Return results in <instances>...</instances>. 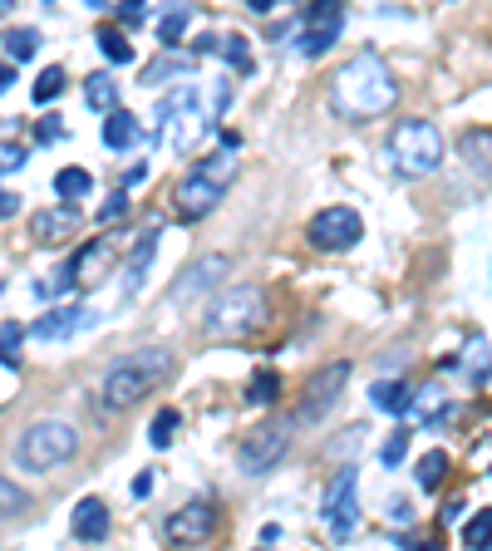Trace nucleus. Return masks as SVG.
Instances as JSON below:
<instances>
[{
	"mask_svg": "<svg viewBox=\"0 0 492 551\" xmlns=\"http://www.w3.org/2000/svg\"><path fill=\"white\" fill-rule=\"evenodd\" d=\"M330 104L340 119H379L399 104V84L389 74V64L379 60L374 50H360L335 69L330 79Z\"/></svg>",
	"mask_w": 492,
	"mask_h": 551,
	"instance_id": "f257e3e1",
	"label": "nucleus"
},
{
	"mask_svg": "<svg viewBox=\"0 0 492 551\" xmlns=\"http://www.w3.org/2000/svg\"><path fill=\"white\" fill-rule=\"evenodd\" d=\"M168 374H173V355L158 350V345H148V350H138V355H123V360H114V365L104 369L94 404H99L104 414H123V409H133L143 394H153Z\"/></svg>",
	"mask_w": 492,
	"mask_h": 551,
	"instance_id": "f03ea898",
	"label": "nucleus"
},
{
	"mask_svg": "<svg viewBox=\"0 0 492 551\" xmlns=\"http://www.w3.org/2000/svg\"><path fill=\"white\" fill-rule=\"evenodd\" d=\"M443 153H448V143H443L438 123H429V119H399L394 133H389V163L404 178H429V173H438L443 168Z\"/></svg>",
	"mask_w": 492,
	"mask_h": 551,
	"instance_id": "7ed1b4c3",
	"label": "nucleus"
},
{
	"mask_svg": "<svg viewBox=\"0 0 492 551\" xmlns=\"http://www.w3.org/2000/svg\"><path fill=\"white\" fill-rule=\"evenodd\" d=\"M261 320H266V296L256 286H232V291H222V296L207 301L202 330L217 335V340H242Z\"/></svg>",
	"mask_w": 492,
	"mask_h": 551,
	"instance_id": "20e7f679",
	"label": "nucleus"
},
{
	"mask_svg": "<svg viewBox=\"0 0 492 551\" xmlns=\"http://www.w3.org/2000/svg\"><path fill=\"white\" fill-rule=\"evenodd\" d=\"M74 453H79V433H74V424H64V419H40V424L25 429L20 448H15V463L30 468V473H55V468H64Z\"/></svg>",
	"mask_w": 492,
	"mask_h": 551,
	"instance_id": "39448f33",
	"label": "nucleus"
},
{
	"mask_svg": "<svg viewBox=\"0 0 492 551\" xmlns=\"http://www.w3.org/2000/svg\"><path fill=\"white\" fill-rule=\"evenodd\" d=\"M202 128H207V119H202L197 89H192V84H178V89L158 104V138H163V148L187 153V148L202 138Z\"/></svg>",
	"mask_w": 492,
	"mask_h": 551,
	"instance_id": "423d86ee",
	"label": "nucleus"
},
{
	"mask_svg": "<svg viewBox=\"0 0 492 551\" xmlns=\"http://www.w3.org/2000/svg\"><path fill=\"white\" fill-rule=\"evenodd\" d=\"M345 384H350V360H335V365L315 369V374H310V384H306V394H301L296 424H301V429H310V424H325V419L335 414V404H340Z\"/></svg>",
	"mask_w": 492,
	"mask_h": 551,
	"instance_id": "0eeeda50",
	"label": "nucleus"
},
{
	"mask_svg": "<svg viewBox=\"0 0 492 551\" xmlns=\"http://www.w3.org/2000/svg\"><path fill=\"white\" fill-rule=\"evenodd\" d=\"M291 429H296V424H261V429H251L242 443H237V468H242L246 478H266V473L286 458Z\"/></svg>",
	"mask_w": 492,
	"mask_h": 551,
	"instance_id": "6e6552de",
	"label": "nucleus"
},
{
	"mask_svg": "<svg viewBox=\"0 0 492 551\" xmlns=\"http://www.w3.org/2000/svg\"><path fill=\"white\" fill-rule=\"evenodd\" d=\"M365 237V222H360V212L355 207H325V212H315L306 222V242L315 251H350V246Z\"/></svg>",
	"mask_w": 492,
	"mask_h": 551,
	"instance_id": "1a4fd4ad",
	"label": "nucleus"
},
{
	"mask_svg": "<svg viewBox=\"0 0 492 551\" xmlns=\"http://www.w3.org/2000/svg\"><path fill=\"white\" fill-rule=\"evenodd\" d=\"M109 261H114V256H109V242L79 246V251H74V261L55 271V281H50V286H40V296H50V291L64 296V291H89V286H99V281L109 276Z\"/></svg>",
	"mask_w": 492,
	"mask_h": 551,
	"instance_id": "9d476101",
	"label": "nucleus"
},
{
	"mask_svg": "<svg viewBox=\"0 0 492 551\" xmlns=\"http://www.w3.org/2000/svg\"><path fill=\"white\" fill-rule=\"evenodd\" d=\"M320 517H325V527H330L335 542H345L360 527V473L355 468H340V478L325 492V512Z\"/></svg>",
	"mask_w": 492,
	"mask_h": 551,
	"instance_id": "9b49d317",
	"label": "nucleus"
},
{
	"mask_svg": "<svg viewBox=\"0 0 492 551\" xmlns=\"http://www.w3.org/2000/svg\"><path fill=\"white\" fill-rule=\"evenodd\" d=\"M222 192L227 183H217L212 173H202V168H192L183 183L173 187V212H178V222H202L207 212H217V202H222Z\"/></svg>",
	"mask_w": 492,
	"mask_h": 551,
	"instance_id": "f8f14e48",
	"label": "nucleus"
},
{
	"mask_svg": "<svg viewBox=\"0 0 492 551\" xmlns=\"http://www.w3.org/2000/svg\"><path fill=\"white\" fill-rule=\"evenodd\" d=\"M301 20H306L301 55H306V60H315V55H325V50L340 40V25H345V0H310Z\"/></svg>",
	"mask_w": 492,
	"mask_h": 551,
	"instance_id": "ddd939ff",
	"label": "nucleus"
},
{
	"mask_svg": "<svg viewBox=\"0 0 492 551\" xmlns=\"http://www.w3.org/2000/svg\"><path fill=\"white\" fill-rule=\"evenodd\" d=\"M212 532H217V507L212 502H187L163 522V537L178 542V547H202V542H212Z\"/></svg>",
	"mask_w": 492,
	"mask_h": 551,
	"instance_id": "4468645a",
	"label": "nucleus"
},
{
	"mask_svg": "<svg viewBox=\"0 0 492 551\" xmlns=\"http://www.w3.org/2000/svg\"><path fill=\"white\" fill-rule=\"evenodd\" d=\"M222 271H227V256H197L183 276L173 281L168 306H192V301H202V296H207V291L222 281Z\"/></svg>",
	"mask_w": 492,
	"mask_h": 551,
	"instance_id": "2eb2a0df",
	"label": "nucleus"
},
{
	"mask_svg": "<svg viewBox=\"0 0 492 551\" xmlns=\"http://www.w3.org/2000/svg\"><path fill=\"white\" fill-rule=\"evenodd\" d=\"M448 409H453V394H448L443 384H424V389H414V394H409L404 419H409L414 429H438V424L448 419Z\"/></svg>",
	"mask_w": 492,
	"mask_h": 551,
	"instance_id": "dca6fc26",
	"label": "nucleus"
},
{
	"mask_svg": "<svg viewBox=\"0 0 492 551\" xmlns=\"http://www.w3.org/2000/svg\"><path fill=\"white\" fill-rule=\"evenodd\" d=\"M89 320H94L89 306H55L35 320V340H64V335H74V330L89 325Z\"/></svg>",
	"mask_w": 492,
	"mask_h": 551,
	"instance_id": "f3484780",
	"label": "nucleus"
},
{
	"mask_svg": "<svg viewBox=\"0 0 492 551\" xmlns=\"http://www.w3.org/2000/svg\"><path fill=\"white\" fill-rule=\"evenodd\" d=\"M30 227H35V237L40 242H69L74 237V227H79V212L74 207H45V212H35L30 217Z\"/></svg>",
	"mask_w": 492,
	"mask_h": 551,
	"instance_id": "a211bd4d",
	"label": "nucleus"
},
{
	"mask_svg": "<svg viewBox=\"0 0 492 551\" xmlns=\"http://www.w3.org/2000/svg\"><path fill=\"white\" fill-rule=\"evenodd\" d=\"M74 537L79 542H104V532H109V507H104V497H84L79 507H74Z\"/></svg>",
	"mask_w": 492,
	"mask_h": 551,
	"instance_id": "6ab92c4d",
	"label": "nucleus"
},
{
	"mask_svg": "<svg viewBox=\"0 0 492 551\" xmlns=\"http://www.w3.org/2000/svg\"><path fill=\"white\" fill-rule=\"evenodd\" d=\"M458 148H463L468 168H473L478 178H488V183H492V128H468Z\"/></svg>",
	"mask_w": 492,
	"mask_h": 551,
	"instance_id": "aec40b11",
	"label": "nucleus"
},
{
	"mask_svg": "<svg viewBox=\"0 0 492 551\" xmlns=\"http://www.w3.org/2000/svg\"><path fill=\"white\" fill-rule=\"evenodd\" d=\"M133 143H138V114L109 109V119H104V148L109 153H128Z\"/></svg>",
	"mask_w": 492,
	"mask_h": 551,
	"instance_id": "412c9836",
	"label": "nucleus"
},
{
	"mask_svg": "<svg viewBox=\"0 0 492 551\" xmlns=\"http://www.w3.org/2000/svg\"><path fill=\"white\" fill-rule=\"evenodd\" d=\"M153 251H158V232H143V242L133 246L128 256V276H123V296H133L143 281H148V266H153Z\"/></svg>",
	"mask_w": 492,
	"mask_h": 551,
	"instance_id": "4be33fe9",
	"label": "nucleus"
},
{
	"mask_svg": "<svg viewBox=\"0 0 492 551\" xmlns=\"http://www.w3.org/2000/svg\"><path fill=\"white\" fill-rule=\"evenodd\" d=\"M281 399V374L276 369H261L256 379H251V389H246V404L251 409H266V404H276Z\"/></svg>",
	"mask_w": 492,
	"mask_h": 551,
	"instance_id": "5701e85b",
	"label": "nucleus"
},
{
	"mask_svg": "<svg viewBox=\"0 0 492 551\" xmlns=\"http://www.w3.org/2000/svg\"><path fill=\"white\" fill-rule=\"evenodd\" d=\"M369 404H374V409H384V414H404L409 389H404V384H394V379H379V384L369 389Z\"/></svg>",
	"mask_w": 492,
	"mask_h": 551,
	"instance_id": "b1692460",
	"label": "nucleus"
},
{
	"mask_svg": "<svg viewBox=\"0 0 492 551\" xmlns=\"http://www.w3.org/2000/svg\"><path fill=\"white\" fill-rule=\"evenodd\" d=\"M55 192H60L64 202H79L84 192H94V178H89V168H60V173H55Z\"/></svg>",
	"mask_w": 492,
	"mask_h": 551,
	"instance_id": "393cba45",
	"label": "nucleus"
},
{
	"mask_svg": "<svg viewBox=\"0 0 492 551\" xmlns=\"http://www.w3.org/2000/svg\"><path fill=\"white\" fill-rule=\"evenodd\" d=\"M35 50H40V35L30 30V25H20V30H5V55L15 64L35 60Z\"/></svg>",
	"mask_w": 492,
	"mask_h": 551,
	"instance_id": "a878e982",
	"label": "nucleus"
},
{
	"mask_svg": "<svg viewBox=\"0 0 492 551\" xmlns=\"http://www.w3.org/2000/svg\"><path fill=\"white\" fill-rule=\"evenodd\" d=\"M414 468H419V473H414V478H419V488H424V492H433V488H438V483H443V468H448V453H443V448H433V453H424V458H419Z\"/></svg>",
	"mask_w": 492,
	"mask_h": 551,
	"instance_id": "bb28decb",
	"label": "nucleus"
},
{
	"mask_svg": "<svg viewBox=\"0 0 492 551\" xmlns=\"http://www.w3.org/2000/svg\"><path fill=\"white\" fill-rule=\"evenodd\" d=\"M64 89H69V79H64V69L60 64H50L40 79H35V104H55Z\"/></svg>",
	"mask_w": 492,
	"mask_h": 551,
	"instance_id": "cd10ccee",
	"label": "nucleus"
},
{
	"mask_svg": "<svg viewBox=\"0 0 492 551\" xmlns=\"http://www.w3.org/2000/svg\"><path fill=\"white\" fill-rule=\"evenodd\" d=\"M178 429H183V414H178V409H163V414L153 419V429H148V443H153V448H168V443L178 438Z\"/></svg>",
	"mask_w": 492,
	"mask_h": 551,
	"instance_id": "c85d7f7f",
	"label": "nucleus"
},
{
	"mask_svg": "<svg viewBox=\"0 0 492 551\" xmlns=\"http://www.w3.org/2000/svg\"><path fill=\"white\" fill-rule=\"evenodd\" d=\"M463 365H468V379L473 384H483L492 374V350L483 345V340H468V355H463Z\"/></svg>",
	"mask_w": 492,
	"mask_h": 551,
	"instance_id": "c756f323",
	"label": "nucleus"
},
{
	"mask_svg": "<svg viewBox=\"0 0 492 551\" xmlns=\"http://www.w3.org/2000/svg\"><path fill=\"white\" fill-rule=\"evenodd\" d=\"M84 99H89L94 109H114L119 89H114V79H109V74H89V84H84Z\"/></svg>",
	"mask_w": 492,
	"mask_h": 551,
	"instance_id": "7c9ffc66",
	"label": "nucleus"
},
{
	"mask_svg": "<svg viewBox=\"0 0 492 551\" xmlns=\"http://www.w3.org/2000/svg\"><path fill=\"white\" fill-rule=\"evenodd\" d=\"M99 50H104V60H114V64L133 60V45L123 40V30H99Z\"/></svg>",
	"mask_w": 492,
	"mask_h": 551,
	"instance_id": "2f4dec72",
	"label": "nucleus"
},
{
	"mask_svg": "<svg viewBox=\"0 0 492 551\" xmlns=\"http://www.w3.org/2000/svg\"><path fill=\"white\" fill-rule=\"evenodd\" d=\"M197 168H202V173H212L217 183H232V178L242 173V163H237V153H217V158H202Z\"/></svg>",
	"mask_w": 492,
	"mask_h": 551,
	"instance_id": "473e14b6",
	"label": "nucleus"
},
{
	"mask_svg": "<svg viewBox=\"0 0 492 551\" xmlns=\"http://www.w3.org/2000/svg\"><path fill=\"white\" fill-rule=\"evenodd\" d=\"M492 542V507H483L468 527H463V547H488Z\"/></svg>",
	"mask_w": 492,
	"mask_h": 551,
	"instance_id": "72a5a7b5",
	"label": "nucleus"
},
{
	"mask_svg": "<svg viewBox=\"0 0 492 551\" xmlns=\"http://www.w3.org/2000/svg\"><path fill=\"white\" fill-rule=\"evenodd\" d=\"M0 350H5V374H15L20 369V325L15 320L0 325Z\"/></svg>",
	"mask_w": 492,
	"mask_h": 551,
	"instance_id": "f704fd0d",
	"label": "nucleus"
},
{
	"mask_svg": "<svg viewBox=\"0 0 492 551\" xmlns=\"http://www.w3.org/2000/svg\"><path fill=\"white\" fill-rule=\"evenodd\" d=\"M404 448H409V429H394L379 443V463H384V468H399V463H404Z\"/></svg>",
	"mask_w": 492,
	"mask_h": 551,
	"instance_id": "c9c22d12",
	"label": "nucleus"
},
{
	"mask_svg": "<svg viewBox=\"0 0 492 551\" xmlns=\"http://www.w3.org/2000/svg\"><path fill=\"white\" fill-rule=\"evenodd\" d=\"M183 30H187V5H178V10H168V15H163V25H158V40L173 50V45L183 40Z\"/></svg>",
	"mask_w": 492,
	"mask_h": 551,
	"instance_id": "e433bc0d",
	"label": "nucleus"
},
{
	"mask_svg": "<svg viewBox=\"0 0 492 551\" xmlns=\"http://www.w3.org/2000/svg\"><path fill=\"white\" fill-rule=\"evenodd\" d=\"M60 138H64L60 114H45V119H40V128H35V143H60Z\"/></svg>",
	"mask_w": 492,
	"mask_h": 551,
	"instance_id": "4c0bfd02",
	"label": "nucleus"
},
{
	"mask_svg": "<svg viewBox=\"0 0 492 551\" xmlns=\"http://www.w3.org/2000/svg\"><path fill=\"white\" fill-rule=\"evenodd\" d=\"M25 163H30V153H25L20 143H5V148H0V168H5V173H15V168H25Z\"/></svg>",
	"mask_w": 492,
	"mask_h": 551,
	"instance_id": "58836bf2",
	"label": "nucleus"
},
{
	"mask_svg": "<svg viewBox=\"0 0 492 551\" xmlns=\"http://www.w3.org/2000/svg\"><path fill=\"white\" fill-rule=\"evenodd\" d=\"M0 497H5V517H15V512H25V492L15 488V483H10V478H5V483H0Z\"/></svg>",
	"mask_w": 492,
	"mask_h": 551,
	"instance_id": "ea45409f",
	"label": "nucleus"
},
{
	"mask_svg": "<svg viewBox=\"0 0 492 551\" xmlns=\"http://www.w3.org/2000/svg\"><path fill=\"white\" fill-rule=\"evenodd\" d=\"M173 69H183V64H173V60H153V64H148V74H143V84H163V79H173Z\"/></svg>",
	"mask_w": 492,
	"mask_h": 551,
	"instance_id": "a19ab883",
	"label": "nucleus"
},
{
	"mask_svg": "<svg viewBox=\"0 0 492 551\" xmlns=\"http://www.w3.org/2000/svg\"><path fill=\"white\" fill-rule=\"evenodd\" d=\"M123 212H128V197H123V192H114V197L99 207V222H119Z\"/></svg>",
	"mask_w": 492,
	"mask_h": 551,
	"instance_id": "79ce46f5",
	"label": "nucleus"
},
{
	"mask_svg": "<svg viewBox=\"0 0 492 551\" xmlns=\"http://www.w3.org/2000/svg\"><path fill=\"white\" fill-rule=\"evenodd\" d=\"M222 55L232 64H246V40L242 35H227V40H222Z\"/></svg>",
	"mask_w": 492,
	"mask_h": 551,
	"instance_id": "37998d69",
	"label": "nucleus"
},
{
	"mask_svg": "<svg viewBox=\"0 0 492 551\" xmlns=\"http://www.w3.org/2000/svg\"><path fill=\"white\" fill-rule=\"evenodd\" d=\"M148 492H153V473H138L133 478V497H148Z\"/></svg>",
	"mask_w": 492,
	"mask_h": 551,
	"instance_id": "c03bdc74",
	"label": "nucleus"
},
{
	"mask_svg": "<svg viewBox=\"0 0 492 551\" xmlns=\"http://www.w3.org/2000/svg\"><path fill=\"white\" fill-rule=\"evenodd\" d=\"M143 178H148V168L138 163V168H128V173H123V187H138V183H143Z\"/></svg>",
	"mask_w": 492,
	"mask_h": 551,
	"instance_id": "a18cd8bd",
	"label": "nucleus"
},
{
	"mask_svg": "<svg viewBox=\"0 0 492 551\" xmlns=\"http://www.w3.org/2000/svg\"><path fill=\"white\" fill-rule=\"evenodd\" d=\"M15 207H20V197H15V192H5V197H0V212H5V217H15Z\"/></svg>",
	"mask_w": 492,
	"mask_h": 551,
	"instance_id": "49530a36",
	"label": "nucleus"
},
{
	"mask_svg": "<svg viewBox=\"0 0 492 551\" xmlns=\"http://www.w3.org/2000/svg\"><path fill=\"white\" fill-rule=\"evenodd\" d=\"M458 517H463V502H448V507H443V522H448V527H453V522H458Z\"/></svg>",
	"mask_w": 492,
	"mask_h": 551,
	"instance_id": "de8ad7c7",
	"label": "nucleus"
},
{
	"mask_svg": "<svg viewBox=\"0 0 492 551\" xmlns=\"http://www.w3.org/2000/svg\"><path fill=\"white\" fill-rule=\"evenodd\" d=\"M246 5H251V10H256V15H266V10H271V5H276V0H246Z\"/></svg>",
	"mask_w": 492,
	"mask_h": 551,
	"instance_id": "09e8293b",
	"label": "nucleus"
},
{
	"mask_svg": "<svg viewBox=\"0 0 492 551\" xmlns=\"http://www.w3.org/2000/svg\"><path fill=\"white\" fill-rule=\"evenodd\" d=\"M0 10H15V0H0Z\"/></svg>",
	"mask_w": 492,
	"mask_h": 551,
	"instance_id": "8fccbe9b",
	"label": "nucleus"
},
{
	"mask_svg": "<svg viewBox=\"0 0 492 551\" xmlns=\"http://www.w3.org/2000/svg\"><path fill=\"white\" fill-rule=\"evenodd\" d=\"M89 5H109V0H89Z\"/></svg>",
	"mask_w": 492,
	"mask_h": 551,
	"instance_id": "3c124183",
	"label": "nucleus"
}]
</instances>
